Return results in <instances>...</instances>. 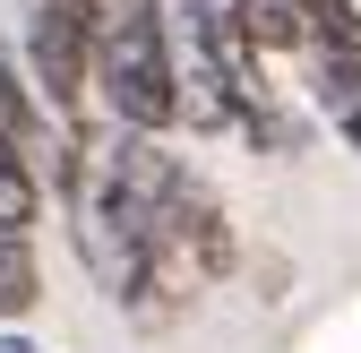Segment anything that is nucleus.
Here are the masks:
<instances>
[{"label":"nucleus","mask_w":361,"mask_h":353,"mask_svg":"<svg viewBox=\"0 0 361 353\" xmlns=\"http://www.w3.org/2000/svg\"><path fill=\"white\" fill-rule=\"evenodd\" d=\"M18 52L35 95L61 121H86L95 95V0H18Z\"/></svg>","instance_id":"obj_1"},{"label":"nucleus","mask_w":361,"mask_h":353,"mask_svg":"<svg viewBox=\"0 0 361 353\" xmlns=\"http://www.w3.org/2000/svg\"><path fill=\"white\" fill-rule=\"evenodd\" d=\"M43 164L9 138V129H0V233H35V215H43Z\"/></svg>","instance_id":"obj_2"},{"label":"nucleus","mask_w":361,"mask_h":353,"mask_svg":"<svg viewBox=\"0 0 361 353\" xmlns=\"http://www.w3.org/2000/svg\"><path fill=\"white\" fill-rule=\"evenodd\" d=\"M43 301V268H35V233H0V319H26Z\"/></svg>","instance_id":"obj_3"},{"label":"nucleus","mask_w":361,"mask_h":353,"mask_svg":"<svg viewBox=\"0 0 361 353\" xmlns=\"http://www.w3.org/2000/svg\"><path fill=\"white\" fill-rule=\"evenodd\" d=\"M310 18V52H353L361 61V0H301Z\"/></svg>","instance_id":"obj_4"},{"label":"nucleus","mask_w":361,"mask_h":353,"mask_svg":"<svg viewBox=\"0 0 361 353\" xmlns=\"http://www.w3.org/2000/svg\"><path fill=\"white\" fill-rule=\"evenodd\" d=\"M336 138H344V147L361 155V112H344V121H336Z\"/></svg>","instance_id":"obj_5"},{"label":"nucleus","mask_w":361,"mask_h":353,"mask_svg":"<svg viewBox=\"0 0 361 353\" xmlns=\"http://www.w3.org/2000/svg\"><path fill=\"white\" fill-rule=\"evenodd\" d=\"M0 353H35V345H26V336H18L9 319H0Z\"/></svg>","instance_id":"obj_6"}]
</instances>
